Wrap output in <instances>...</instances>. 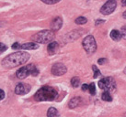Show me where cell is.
<instances>
[{"label":"cell","mask_w":126,"mask_h":117,"mask_svg":"<svg viewBox=\"0 0 126 117\" xmlns=\"http://www.w3.org/2000/svg\"><path fill=\"white\" fill-rule=\"evenodd\" d=\"M30 54L27 52H15L4 58L2 60V65L6 68H14L26 63L30 59Z\"/></svg>","instance_id":"cell-1"},{"label":"cell","mask_w":126,"mask_h":117,"mask_svg":"<svg viewBox=\"0 0 126 117\" xmlns=\"http://www.w3.org/2000/svg\"><path fill=\"white\" fill-rule=\"evenodd\" d=\"M58 95L57 90L51 86H43L34 95V99L38 102H45V101H53Z\"/></svg>","instance_id":"cell-2"},{"label":"cell","mask_w":126,"mask_h":117,"mask_svg":"<svg viewBox=\"0 0 126 117\" xmlns=\"http://www.w3.org/2000/svg\"><path fill=\"white\" fill-rule=\"evenodd\" d=\"M54 38V33L52 30H42L36 33L32 37V40L35 43H49Z\"/></svg>","instance_id":"cell-3"},{"label":"cell","mask_w":126,"mask_h":117,"mask_svg":"<svg viewBox=\"0 0 126 117\" xmlns=\"http://www.w3.org/2000/svg\"><path fill=\"white\" fill-rule=\"evenodd\" d=\"M38 74H39V70L33 64H30V65L21 67L20 69L17 71V77H18V79H25L29 75L37 76Z\"/></svg>","instance_id":"cell-4"},{"label":"cell","mask_w":126,"mask_h":117,"mask_svg":"<svg viewBox=\"0 0 126 117\" xmlns=\"http://www.w3.org/2000/svg\"><path fill=\"white\" fill-rule=\"evenodd\" d=\"M98 86L102 90H105V92L111 93L116 91V82L112 77H106L101 79L98 82Z\"/></svg>","instance_id":"cell-5"},{"label":"cell","mask_w":126,"mask_h":117,"mask_svg":"<svg viewBox=\"0 0 126 117\" xmlns=\"http://www.w3.org/2000/svg\"><path fill=\"white\" fill-rule=\"evenodd\" d=\"M82 45H83V48L88 54H93L97 50V43H96L94 37L91 35L87 36L83 39Z\"/></svg>","instance_id":"cell-6"},{"label":"cell","mask_w":126,"mask_h":117,"mask_svg":"<svg viewBox=\"0 0 126 117\" xmlns=\"http://www.w3.org/2000/svg\"><path fill=\"white\" fill-rule=\"evenodd\" d=\"M116 7H117L116 1H114V0L107 1L100 8V13L103 15H110L112 12H114V10L116 9Z\"/></svg>","instance_id":"cell-7"},{"label":"cell","mask_w":126,"mask_h":117,"mask_svg":"<svg viewBox=\"0 0 126 117\" xmlns=\"http://www.w3.org/2000/svg\"><path fill=\"white\" fill-rule=\"evenodd\" d=\"M67 71L66 67L63 63H55L52 67V73L55 76H62L65 74Z\"/></svg>","instance_id":"cell-8"},{"label":"cell","mask_w":126,"mask_h":117,"mask_svg":"<svg viewBox=\"0 0 126 117\" xmlns=\"http://www.w3.org/2000/svg\"><path fill=\"white\" fill-rule=\"evenodd\" d=\"M30 91H31V86L29 84H26V83H18L15 88V93L18 95L27 94Z\"/></svg>","instance_id":"cell-9"},{"label":"cell","mask_w":126,"mask_h":117,"mask_svg":"<svg viewBox=\"0 0 126 117\" xmlns=\"http://www.w3.org/2000/svg\"><path fill=\"white\" fill-rule=\"evenodd\" d=\"M62 25H63L62 18L61 17H55L53 20V22H52V24H51V28L54 31L59 30L61 27H62Z\"/></svg>","instance_id":"cell-10"},{"label":"cell","mask_w":126,"mask_h":117,"mask_svg":"<svg viewBox=\"0 0 126 117\" xmlns=\"http://www.w3.org/2000/svg\"><path fill=\"white\" fill-rule=\"evenodd\" d=\"M39 48V44L35 42H29V43H25V44L20 45L21 49H27V50H32V49H37Z\"/></svg>","instance_id":"cell-11"},{"label":"cell","mask_w":126,"mask_h":117,"mask_svg":"<svg viewBox=\"0 0 126 117\" xmlns=\"http://www.w3.org/2000/svg\"><path fill=\"white\" fill-rule=\"evenodd\" d=\"M57 48H58V43L57 42H51L49 45H48V52H49L50 55H53L56 52L57 50Z\"/></svg>","instance_id":"cell-12"},{"label":"cell","mask_w":126,"mask_h":117,"mask_svg":"<svg viewBox=\"0 0 126 117\" xmlns=\"http://www.w3.org/2000/svg\"><path fill=\"white\" fill-rule=\"evenodd\" d=\"M82 103V100L79 97H76V98H73L72 100L69 102V108L73 109V108H76L77 107L80 103Z\"/></svg>","instance_id":"cell-13"},{"label":"cell","mask_w":126,"mask_h":117,"mask_svg":"<svg viewBox=\"0 0 126 117\" xmlns=\"http://www.w3.org/2000/svg\"><path fill=\"white\" fill-rule=\"evenodd\" d=\"M110 38L113 39V40H115V41H119L120 39L122 38V34H121V32L119 30H117V29H114V30H112L110 32Z\"/></svg>","instance_id":"cell-14"},{"label":"cell","mask_w":126,"mask_h":117,"mask_svg":"<svg viewBox=\"0 0 126 117\" xmlns=\"http://www.w3.org/2000/svg\"><path fill=\"white\" fill-rule=\"evenodd\" d=\"M47 116L48 117H57L58 116V111L56 110L55 108L51 107L48 112H47Z\"/></svg>","instance_id":"cell-15"},{"label":"cell","mask_w":126,"mask_h":117,"mask_svg":"<svg viewBox=\"0 0 126 117\" xmlns=\"http://www.w3.org/2000/svg\"><path fill=\"white\" fill-rule=\"evenodd\" d=\"M102 100L106 101V102H111L112 101V96L110 95V93H108V92H104L102 93Z\"/></svg>","instance_id":"cell-16"},{"label":"cell","mask_w":126,"mask_h":117,"mask_svg":"<svg viewBox=\"0 0 126 117\" xmlns=\"http://www.w3.org/2000/svg\"><path fill=\"white\" fill-rule=\"evenodd\" d=\"M79 83H80V79H79L78 77H74V78L71 79V84H72V86H73L74 88L78 87Z\"/></svg>","instance_id":"cell-17"},{"label":"cell","mask_w":126,"mask_h":117,"mask_svg":"<svg viewBox=\"0 0 126 117\" xmlns=\"http://www.w3.org/2000/svg\"><path fill=\"white\" fill-rule=\"evenodd\" d=\"M76 24L77 25H84L86 24L87 22H88V20H87V18L84 17H77V19H76Z\"/></svg>","instance_id":"cell-18"},{"label":"cell","mask_w":126,"mask_h":117,"mask_svg":"<svg viewBox=\"0 0 126 117\" xmlns=\"http://www.w3.org/2000/svg\"><path fill=\"white\" fill-rule=\"evenodd\" d=\"M88 91H89L91 95H95L96 94V85H95L94 82L90 83V85H88Z\"/></svg>","instance_id":"cell-19"},{"label":"cell","mask_w":126,"mask_h":117,"mask_svg":"<svg viewBox=\"0 0 126 117\" xmlns=\"http://www.w3.org/2000/svg\"><path fill=\"white\" fill-rule=\"evenodd\" d=\"M92 69H93V70H94V78H98V76L100 75V70L97 68V66H95V65H93L92 66Z\"/></svg>","instance_id":"cell-20"},{"label":"cell","mask_w":126,"mask_h":117,"mask_svg":"<svg viewBox=\"0 0 126 117\" xmlns=\"http://www.w3.org/2000/svg\"><path fill=\"white\" fill-rule=\"evenodd\" d=\"M121 34H122V38L126 40V26H123L122 29H121Z\"/></svg>","instance_id":"cell-21"},{"label":"cell","mask_w":126,"mask_h":117,"mask_svg":"<svg viewBox=\"0 0 126 117\" xmlns=\"http://www.w3.org/2000/svg\"><path fill=\"white\" fill-rule=\"evenodd\" d=\"M5 50H7V46L3 43H0V54H2Z\"/></svg>","instance_id":"cell-22"},{"label":"cell","mask_w":126,"mask_h":117,"mask_svg":"<svg viewBox=\"0 0 126 117\" xmlns=\"http://www.w3.org/2000/svg\"><path fill=\"white\" fill-rule=\"evenodd\" d=\"M42 2L45 4H48V5H53V4H56L58 3L59 1L58 0H54V1H48V0H42Z\"/></svg>","instance_id":"cell-23"},{"label":"cell","mask_w":126,"mask_h":117,"mask_svg":"<svg viewBox=\"0 0 126 117\" xmlns=\"http://www.w3.org/2000/svg\"><path fill=\"white\" fill-rule=\"evenodd\" d=\"M12 48L13 49H19L20 48V44L18 43V42H16V43H14V44L12 45Z\"/></svg>","instance_id":"cell-24"},{"label":"cell","mask_w":126,"mask_h":117,"mask_svg":"<svg viewBox=\"0 0 126 117\" xmlns=\"http://www.w3.org/2000/svg\"><path fill=\"white\" fill-rule=\"evenodd\" d=\"M5 92H4L3 90H0V100H3L4 98H5Z\"/></svg>","instance_id":"cell-25"},{"label":"cell","mask_w":126,"mask_h":117,"mask_svg":"<svg viewBox=\"0 0 126 117\" xmlns=\"http://www.w3.org/2000/svg\"><path fill=\"white\" fill-rule=\"evenodd\" d=\"M105 21L102 20V19H98V20L96 21V26H98V25H100V24H103Z\"/></svg>","instance_id":"cell-26"},{"label":"cell","mask_w":126,"mask_h":117,"mask_svg":"<svg viewBox=\"0 0 126 117\" xmlns=\"http://www.w3.org/2000/svg\"><path fill=\"white\" fill-rule=\"evenodd\" d=\"M107 60H106V58H101L100 59H98V64H103L104 62H106Z\"/></svg>","instance_id":"cell-27"},{"label":"cell","mask_w":126,"mask_h":117,"mask_svg":"<svg viewBox=\"0 0 126 117\" xmlns=\"http://www.w3.org/2000/svg\"><path fill=\"white\" fill-rule=\"evenodd\" d=\"M87 90H88V85H87V84H83L82 85V91H87Z\"/></svg>","instance_id":"cell-28"},{"label":"cell","mask_w":126,"mask_h":117,"mask_svg":"<svg viewBox=\"0 0 126 117\" xmlns=\"http://www.w3.org/2000/svg\"><path fill=\"white\" fill-rule=\"evenodd\" d=\"M123 18H126V11H125V12H123Z\"/></svg>","instance_id":"cell-29"},{"label":"cell","mask_w":126,"mask_h":117,"mask_svg":"<svg viewBox=\"0 0 126 117\" xmlns=\"http://www.w3.org/2000/svg\"><path fill=\"white\" fill-rule=\"evenodd\" d=\"M122 3H123V6H125V5H126V1H123V2H122Z\"/></svg>","instance_id":"cell-30"},{"label":"cell","mask_w":126,"mask_h":117,"mask_svg":"<svg viewBox=\"0 0 126 117\" xmlns=\"http://www.w3.org/2000/svg\"><path fill=\"white\" fill-rule=\"evenodd\" d=\"M123 72H124L126 74V67H125V69H124V70H123Z\"/></svg>","instance_id":"cell-31"},{"label":"cell","mask_w":126,"mask_h":117,"mask_svg":"<svg viewBox=\"0 0 126 117\" xmlns=\"http://www.w3.org/2000/svg\"><path fill=\"white\" fill-rule=\"evenodd\" d=\"M0 27H2V25H1V24H0Z\"/></svg>","instance_id":"cell-32"}]
</instances>
